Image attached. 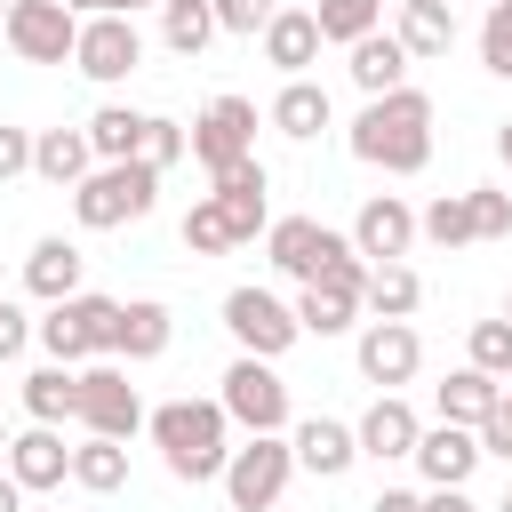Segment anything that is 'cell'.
Wrapping results in <instances>:
<instances>
[{"instance_id":"obj_18","label":"cell","mask_w":512,"mask_h":512,"mask_svg":"<svg viewBox=\"0 0 512 512\" xmlns=\"http://www.w3.org/2000/svg\"><path fill=\"white\" fill-rule=\"evenodd\" d=\"M416 408L400 400V392H376V408L352 424V440H360V456H376V464H392V456H416Z\"/></svg>"},{"instance_id":"obj_39","label":"cell","mask_w":512,"mask_h":512,"mask_svg":"<svg viewBox=\"0 0 512 512\" xmlns=\"http://www.w3.org/2000/svg\"><path fill=\"white\" fill-rule=\"evenodd\" d=\"M480 64L496 80H512V0H488V16H480Z\"/></svg>"},{"instance_id":"obj_41","label":"cell","mask_w":512,"mask_h":512,"mask_svg":"<svg viewBox=\"0 0 512 512\" xmlns=\"http://www.w3.org/2000/svg\"><path fill=\"white\" fill-rule=\"evenodd\" d=\"M208 16H216V32H240V40H256V32L272 24V0H208Z\"/></svg>"},{"instance_id":"obj_46","label":"cell","mask_w":512,"mask_h":512,"mask_svg":"<svg viewBox=\"0 0 512 512\" xmlns=\"http://www.w3.org/2000/svg\"><path fill=\"white\" fill-rule=\"evenodd\" d=\"M368 512H424V496H416V488H376Z\"/></svg>"},{"instance_id":"obj_56","label":"cell","mask_w":512,"mask_h":512,"mask_svg":"<svg viewBox=\"0 0 512 512\" xmlns=\"http://www.w3.org/2000/svg\"><path fill=\"white\" fill-rule=\"evenodd\" d=\"M272 8H288V0H272Z\"/></svg>"},{"instance_id":"obj_42","label":"cell","mask_w":512,"mask_h":512,"mask_svg":"<svg viewBox=\"0 0 512 512\" xmlns=\"http://www.w3.org/2000/svg\"><path fill=\"white\" fill-rule=\"evenodd\" d=\"M480 456H504V464H512V384L496 392V408H488V424H480Z\"/></svg>"},{"instance_id":"obj_34","label":"cell","mask_w":512,"mask_h":512,"mask_svg":"<svg viewBox=\"0 0 512 512\" xmlns=\"http://www.w3.org/2000/svg\"><path fill=\"white\" fill-rule=\"evenodd\" d=\"M352 296H336V288H320V280H304V296H296V328L304 336H344L352 328Z\"/></svg>"},{"instance_id":"obj_7","label":"cell","mask_w":512,"mask_h":512,"mask_svg":"<svg viewBox=\"0 0 512 512\" xmlns=\"http://www.w3.org/2000/svg\"><path fill=\"white\" fill-rule=\"evenodd\" d=\"M216 408L256 440V432H288V376L272 368V360H232L224 368V392H216Z\"/></svg>"},{"instance_id":"obj_52","label":"cell","mask_w":512,"mask_h":512,"mask_svg":"<svg viewBox=\"0 0 512 512\" xmlns=\"http://www.w3.org/2000/svg\"><path fill=\"white\" fill-rule=\"evenodd\" d=\"M496 512H512V488H504V504H496Z\"/></svg>"},{"instance_id":"obj_11","label":"cell","mask_w":512,"mask_h":512,"mask_svg":"<svg viewBox=\"0 0 512 512\" xmlns=\"http://www.w3.org/2000/svg\"><path fill=\"white\" fill-rule=\"evenodd\" d=\"M72 64L88 72V80H128L136 64H144V32H136V16H80V40H72Z\"/></svg>"},{"instance_id":"obj_22","label":"cell","mask_w":512,"mask_h":512,"mask_svg":"<svg viewBox=\"0 0 512 512\" xmlns=\"http://www.w3.org/2000/svg\"><path fill=\"white\" fill-rule=\"evenodd\" d=\"M344 56H352L344 72H352L360 96H392V88H408V48H400L392 32H368V40H352Z\"/></svg>"},{"instance_id":"obj_35","label":"cell","mask_w":512,"mask_h":512,"mask_svg":"<svg viewBox=\"0 0 512 512\" xmlns=\"http://www.w3.org/2000/svg\"><path fill=\"white\" fill-rule=\"evenodd\" d=\"M160 40H168L176 56H200V48L216 40V16L192 8V0H160Z\"/></svg>"},{"instance_id":"obj_10","label":"cell","mask_w":512,"mask_h":512,"mask_svg":"<svg viewBox=\"0 0 512 512\" xmlns=\"http://www.w3.org/2000/svg\"><path fill=\"white\" fill-rule=\"evenodd\" d=\"M24 64H72V40H80V16L64 0H8V32H0Z\"/></svg>"},{"instance_id":"obj_48","label":"cell","mask_w":512,"mask_h":512,"mask_svg":"<svg viewBox=\"0 0 512 512\" xmlns=\"http://www.w3.org/2000/svg\"><path fill=\"white\" fill-rule=\"evenodd\" d=\"M0 512H24V488H16L8 472H0Z\"/></svg>"},{"instance_id":"obj_1","label":"cell","mask_w":512,"mask_h":512,"mask_svg":"<svg viewBox=\"0 0 512 512\" xmlns=\"http://www.w3.org/2000/svg\"><path fill=\"white\" fill-rule=\"evenodd\" d=\"M352 160L384 168V176H416L432 160V96L424 88H392V96H368L360 120H352Z\"/></svg>"},{"instance_id":"obj_36","label":"cell","mask_w":512,"mask_h":512,"mask_svg":"<svg viewBox=\"0 0 512 512\" xmlns=\"http://www.w3.org/2000/svg\"><path fill=\"white\" fill-rule=\"evenodd\" d=\"M184 248H192V256H232L240 232H232V216H224L216 200H192V208H184Z\"/></svg>"},{"instance_id":"obj_12","label":"cell","mask_w":512,"mask_h":512,"mask_svg":"<svg viewBox=\"0 0 512 512\" xmlns=\"http://www.w3.org/2000/svg\"><path fill=\"white\" fill-rule=\"evenodd\" d=\"M344 248H352V240L328 232L320 216H272V224H264V256H272L288 280H320V264L344 256Z\"/></svg>"},{"instance_id":"obj_5","label":"cell","mask_w":512,"mask_h":512,"mask_svg":"<svg viewBox=\"0 0 512 512\" xmlns=\"http://www.w3.org/2000/svg\"><path fill=\"white\" fill-rule=\"evenodd\" d=\"M72 424H80L88 440H128V432H144V392L128 384L120 360H88V368H80Z\"/></svg>"},{"instance_id":"obj_57","label":"cell","mask_w":512,"mask_h":512,"mask_svg":"<svg viewBox=\"0 0 512 512\" xmlns=\"http://www.w3.org/2000/svg\"><path fill=\"white\" fill-rule=\"evenodd\" d=\"M192 8H208V0H192Z\"/></svg>"},{"instance_id":"obj_51","label":"cell","mask_w":512,"mask_h":512,"mask_svg":"<svg viewBox=\"0 0 512 512\" xmlns=\"http://www.w3.org/2000/svg\"><path fill=\"white\" fill-rule=\"evenodd\" d=\"M136 8H152V0H112V16H136Z\"/></svg>"},{"instance_id":"obj_49","label":"cell","mask_w":512,"mask_h":512,"mask_svg":"<svg viewBox=\"0 0 512 512\" xmlns=\"http://www.w3.org/2000/svg\"><path fill=\"white\" fill-rule=\"evenodd\" d=\"M72 16H112V0H64Z\"/></svg>"},{"instance_id":"obj_40","label":"cell","mask_w":512,"mask_h":512,"mask_svg":"<svg viewBox=\"0 0 512 512\" xmlns=\"http://www.w3.org/2000/svg\"><path fill=\"white\" fill-rule=\"evenodd\" d=\"M472 232H480V240H504V232H512V192L472 184Z\"/></svg>"},{"instance_id":"obj_28","label":"cell","mask_w":512,"mask_h":512,"mask_svg":"<svg viewBox=\"0 0 512 512\" xmlns=\"http://www.w3.org/2000/svg\"><path fill=\"white\" fill-rule=\"evenodd\" d=\"M360 304H368L376 320H408V312L424 304V280H416L408 264H368V288H360Z\"/></svg>"},{"instance_id":"obj_9","label":"cell","mask_w":512,"mask_h":512,"mask_svg":"<svg viewBox=\"0 0 512 512\" xmlns=\"http://www.w3.org/2000/svg\"><path fill=\"white\" fill-rule=\"evenodd\" d=\"M224 328H232V344H240L248 360H280V352L304 336V328H296V304H280V296L256 288V280L224 296Z\"/></svg>"},{"instance_id":"obj_4","label":"cell","mask_w":512,"mask_h":512,"mask_svg":"<svg viewBox=\"0 0 512 512\" xmlns=\"http://www.w3.org/2000/svg\"><path fill=\"white\" fill-rule=\"evenodd\" d=\"M32 336L48 344L56 368H88V360H112V336H120V304L112 296H64L48 304V320H32Z\"/></svg>"},{"instance_id":"obj_24","label":"cell","mask_w":512,"mask_h":512,"mask_svg":"<svg viewBox=\"0 0 512 512\" xmlns=\"http://www.w3.org/2000/svg\"><path fill=\"white\" fill-rule=\"evenodd\" d=\"M168 336H176V312H168L160 296H136V304H120L112 360H160V352H168Z\"/></svg>"},{"instance_id":"obj_26","label":"cell","mask_w":512,"mask_h":512,"mask_svg":"<svg viewBox=\"0 0 512 512\" xmlns=\"http://www.w3.org/2000/svg\"><path fill=\"white\" fill-rule=\"evenodd\" d=\"M496 392H504L496 376H480V368H456V376H448L432 400H440V424H464V432H480V424H488V408H496Z\"/></svg>"},{"instance_id":"obj_43","label":"cell","mask_w":512,"mask_h":512,"mask_svg":"<svg viewBox=\"0 0 512 512\" xmlns=\"http://www.w3.org/2000/svg\"><path fill=\"white\" fill-rule=\"evenodd\" d=\"M320 288H336V296H352V304H360V288H368V264L344 248V256H328V264H320Z\"/></svg>"},{"instance_id":"obj_25","label":"cell","mask_w":512,"mask_h":512,"mask_svg":"<svg viewBox=\"0 0 512 512\" xmlns=\"http://www.w3.org/2000/svg\"><path fill=\"white\" fill-rule=\"evenodd\" d=\"M312 56H320V24H312V8H272V24H264V64H280L288 80H304Z\"/></svg>"},{"instance_id":"obj_58","label":"cell","mask_w":512,"mask_h":512,"mask_svg":"<svg viewBox=\"0 0 512 512\" xmlns=\"http://www.w3.org/2000/svg\"><path fill=\"white\" fill-rule=\"evenodd\" d=\"M504 384H512V376H504Z\"/></svg>"},{"instance_id":"obj_44","label":"cell","mask_w":512,"mask_h":512,"mask_svg":"<svg viewBox=\"0 0 512 512\" xmlns=\"http://www.w3.org/2000/svg\"><path fill=\"white\" fill-rule=\"evenodd\" d=\"M24 168H32V128H8V120H0V184L24 176Z\"/></svg>"},{"instance_id":"obj_54","label":"cell","mask_w":512,"mask_h":512,"mask_svg":"<svg viewBox=\"0 0 512 512\" xmlns=\"http://www.w3.org/2000/svg\"><path fill=\"white\" fill-rule=\"evenodd\" d=\"M0 456H8V424H0Z\"/></svg>"},{"instance_id":"obj_29","label":"cell","mask_w":512,"mask_h":512,"mask_svg":"<svg viewBox=\"0 0 512 512\" xmlns=\"http://www.w3.org/2000/svg\"><path fill=\"white\" fill-rule=\"evenodd\" d=\"M312 24H320V48H352V40L384 32V0H320Z\"/></svg>"},{"instance_id":"obj_33","label":"cell","mask_w":512,"mask_h":512,"mask_svg":"<svg viewBox=\"0 0 512 512\" xmlns=\"http://www.w3.org/2000/svg\"><path fill=\"white\" fill-rule=\"evenodd\" d=\"M416 240H432V248H464V240H480V232H472V192H440V200L416 216Z\"/></svg>"},{"instance_id":"obj_32","label":"cell","mask_w":512,"mask_h":512,"mask_svg":"<svg viewBox=\"0 0 512 512\" xmlns=\"http://www.w3.org/2000/svg\"><path fill=\"white\" fill-rule=\"evenodd\" d=\"M72 392H80V368H32L24 376V408H32V424H64L72 416Z\"/></svg>"},{"instance_id":"obj_16","label":"cell","mask_w":512,"mask_h":512,"mask_svg":"<svg viewBox=\"0 0 512 512\" xmlns=\"http://www.w3.org/2000/svg\"><path fill=\"white\" fill-rule=\"evenodd\" d=\"M288 456H296V472H312V480H344V472L360 464V440H352V424H336V416H304V424L288 432Z\"/></svg>"},{"instance_id":"obj_14","label":"cell","mask_w":512,"mask_h":512,"mask_svg":"<svg viewBox=\"0 0 512 512\" xmlns=\"http://www.w3.org/2000/svg\"><path fill=\"white\" fill-rule=\"evenodd\" d=\"M416 368H424V336H416L408 320H368V328H360V376H368L376 392L408 384Z\"/></svg>"},{"instance_id":"obj_55","label":"cell","mask_w":512,"mask_h":512,"mask_svg":"<svg viewBox=\"0 0 512 512\" xmlns=\"http://www.w3.org/2000/svg\"><path fill=\"white\" fill-rule=\"evenodd\" d=\"M504 320H512V296H504Z\"/></svg>"},{"instance_id":"obj_45","label":"cell","mask_w":512,"mask_h":512,"mask_svg":"<svg viewBox=\"0 0 512 512\" xmlns=\"http://www.w3.org/2000/svg\"><path fill=\"white\" fill-rule=\"evenodd\" d=\"M24 344H32V312H24V304H8V296H0V360H16V352H24Z\"/></svg>"},{"instance_id":"obj_50","label":"cell","mask_w":512,"mask_h":512,"mask_svg":"<svg viewBox=\"0 0 512 512\" xmlns=\"http://www.w3.org/2000/svg\"><path fill=\"white\" fill-rule=\"evenodd\" d=\"M496 160H504V168H512V120H504V128H496Z\"/></svg>"},{"instance_id":"obj_19","label":"cell","mask_w":512,"mask_h":512,"mask_svg":"<svg viewBox=\"0 0 512 512\" xmlns=\"http://www.w3.org/2000/svg\"><path fill=\"white\" fill-rule=\"evenodd\" d=\"M264 192H272V176H264V160H240V168H224V176H216V192H208V200H216V208L232 216V232H240V240H256V232L272 224V208H264Z\"/></svg>"},{"instance_id":"obj_13","label":"cell","mask_w":512,"mask_h":512,"mask_svg":"<svg viewBox=\"0 0 512 512\" xmlns=\"http://www.w3.org/2000/svg\"><path fill=\"white\" fill-rule=\"evenodd\" d=\"M408 248H416V208H408L400 192L360 200V216H352V256H368V264H400Z\"/></svg>"},{"instance_id":"obj_53","label":"cell","mask_w":512,"mask_h":512,"mask_svg":"<svg viewBox=\"0 0 512 512\" xmlns=\"http://www.w3.org/2000/svg\"><path fill=\"white\" fill-rule=\"evenodd\" d=\"M0 32H8V0H0Z\"/></svg>"},{"instance_id":"obj_31","label":"cell","mask_w":512,"mask_h":512,"mask_svg":"<svg viewBox=\"0 0 512 512\" xmlns=\"http://www.w3.org/2000/svg\"><path fill=\"white\" fill-rule=\"evenodd\" d=\"M88 152H96V160H136V152H144V112L104 104V112L88 120Z\"/></svg>"},{"instance_id":"obj_2","label":"cell","mask_w":512,"mask_h":512,"mask_svg":"<svg viewBox=\"0 0 512 512\" xmlns=\"http://www.w3.org/2000/svg\"><path fill=\"white\" fill-rule=\"evenodd\" d=\"M144 432H152V448H160V464L176 472V480H216L224 472V456H232V416L216 408V400H160V408H144Z\"/></svg>"},{"instance_id":"obj_8","label":"cell","mask_w":512,"mask_h":512,"mask_svg":"<svg viewBox=\"0 0 512 512\" xmlns=\"http://www.w3.org/2000/svg\"><path fill=\"white\" fill-rule=\"evenodd\" d=\"M184 136H192V160H200L208 176H224V168L256 160V104H248V96H208Z\"/></svg>"},{"instance_id":"obj_6","label":"cell","mask_w":512,"mask_h":512,"mask_svg":"<svg viewBox=\"0 0 512 512\" xmlns=\"http://www.w3.org/2000/svg\"><path fill=\"white\" fill-rule=\"evenodd\" d=\"M216 480H224V504H232V512H272V504L288 496V480H296V456H288L280 432H256L248 448L224 456Z\"/></svg>"},{"instance_id":"obj_30","label":"cell","mask_w":512,"mask_h":512,"mask_svg":"<svg viewBox=\"0 0 512 512\" xmlns=\"http://www.w3.org/2000/svg\"><path fill=\"white\" fill-rule=\"evenodd\" d=\"M72 480H80L88 496L128 488V440H80V448H72Z\"/></svg>"},{"instance_id":"obj_27","label":"cell","mask_w":512,"mask_h":512,"mask_svg":"<svg viewBox=\"0 0 512 512\" xmlns=\"http://www.w3.org/2000/svg\"><path fill=\"white\" fill-rule=\"evenodd\" d=\"M272 128L296 136V144H312V136L328 128V88H320V80H288V88L272 96Z\"/></svg>"},{"instance_id":"obj_17","label":"cell","mask_w":512,"mask_h":512,"mask_svg":"<svg viewBox=\"0 0 512 512\" xmlns=\"http://www.w3.org/2000/svg\"><path fill=\"white\" fill-rule=\"evenodd\" d=\"M408 464L424 472V488H464L472 464H480V432H464V424H432V432H416V456H408Z\"/></svg>"},{"instance_id":"obj_38","label":"cell","mask_w":512,"mask_h":512,"mask_svg":"<svg viewBox=\"0 0 512 512\" xmlns=\"http://www.w3.org/2000/svg\"><path fill=\"white\" fill-rule=\"evenodd\" d=\"M184 152H192V136H184V120H160V112H144V152H136V160L168 176V168H176Z\"/></svg>"},{"instance_id":"obj_37","label":"cell","mask_w":512,"mask_h":512,"mask_svg":"<svg viewBox=\"0 0 512 512\" xmlns=\"http://www.w3.org/2000/svg\"><path fill=\"white\" fill-rule=\"evenodd\" d=\"M464 352H472L464 368H480V376L504 384V376H512V320H504V312H496V320H472V344H464Z\"/></svg>"},{"instance_id":"obj_20","label":"cell","mask_w":512,"mask_h":512,"mask_svg":"<svg viewBox=\"0 0 512 512\" xmlns=\"http://www.w3.org/2000/svg\"><path fill=\"white\" fill-rule=\"evenodd\" d=\"M80 272H88V256H80L64 232L32 240V256H24V288H32L40 304H64V296H80Z\"/></svg>"},{"instance_id":"obj_23","label":"cell","mask_w":512,"mask_h":512,"mask_svg":"<svg viewBox=\"0 0 512 512\" xmlns=\"http://www.w3.org/2000/svg\"><path fill=\"white\" fill-rule=\"evenodd\" d=\"M88 168H96V152H88V128H40V136H32V176H40V184L72 192Z\"/></svg>"},{"instance_id":"obj_3","label":"cell","mask_w":512,"mask_h":512,"mask_svg":"<svg viewBox=\"0 0 512 512\" xmlns=\"http://www.w3.org/2000/svg\"><path fill=\"white\" fill-rule=\"evenodd\" d=\"M152 200H160V168H144V160H96V168L72 184L80 232H120V224L152 216Z\"/></svg>"},{"instance_id":"obj_15","label":"cell","mask_w":512,"mask_h":512,"mask_svg":"<svg viewBox=\"0 0 512 512\" xmlns=\"http://www.w3.org/2000/svg\"><path fill=\"white\" fill-rule=\"evenodd\" d=\"M8 480H16L24 496L64 488V480H72V448H64V432H56V424H24V432H8Z\"/></svg>"},{"instance_id":"obj_47","label":"cell","mask_w":512,"mask_h":512,"mask_svg":"<svg viewBox=\"0 0 512 512\" xmlns=\"http://www.w3.org/2000/svg\"><path fill=\"white\" fill-rule=\"evenodd\" d=\"M424 512H480V504H472L464 488H432V496H424Z\"/></svg>"},{"instance_id":"obj_21","label":"cell","mask_w":512,"mask_h":512,"mask_svg":"<svg viewBox=\"0 0 512 512\" xmlns=\"http://www.w3.org/2000/svg\"><path fill=\"white\" fill-rule=\"evenodd\" d=\"M392 40L408 48V64H424V56H448V48H456V8H448V0H400V24H392Z\"/></svg>"}]
</instances>
